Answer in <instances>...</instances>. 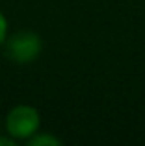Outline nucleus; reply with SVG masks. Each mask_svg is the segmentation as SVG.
<instances>
[{"mask_svg":"<svg viewBox=\"0 0 145 146\" xmlns=\"http://www.w3.org/2000/svg\"><path fill=\"white\" fill-rule=\"evenodd\" d=\"M41 113L37 107L30 104H17L6 113L4 118V131L17 143H26L32 135L41 129Z\"/></svg>","mask_w":145,"mask_h":146,"instance_id":"f03ea898","label":"nucleus"},{"mask_svg":"<svg viewBox=\"0 0 145 146\" xmlns=\"http://www.w3.org/2000/svg\"><path fill=\"white\" fill-rule=\"evenodd\" d=\"M2 50L13 63L30 65L39 59L43 52V39L34 30H17L13 33H7Z\"/></svg>","mask_w":145,"mask_h":146,"instance_id":"f257e3e1","label":"nucleus"},{"mask_svg":"<svg viewBox=\"0 0 145 146\" xmlns=\"http://www.w3.org/2000/svg\"><path fill=\"white\" fill-rule=\"evenodd\" d=\"M62 143L63 141L58 135H54L50 131H43V129H39L36 135H32L26 141V144H30V146H60Z\"/></svg>","mask_w":145,"mask_h":146,"instance_id":"7ed1b4c3","label":"nucleus"},{"mask_svg":"<svg viewBox=\"0 0 145 146\" xmlns=\"http://www.w3.org/2000/svg\"><path fill=\"white\" fill-rule=\"evenodd\" d=\"M15 144H17V141H13L6 131H4V135H0V146H15Z\"/></svg>","mask_w":145,"mask_h":146,"instance_id":"39448f33","label":"nucleus"},{"mask_svg":"<svg viewBox=\"0 0 145 146\" xmlns=\"http://www.w3.org/2000/svg\"><path fill=\"white\" fill-rule=\"evenodd\" d=\"M7 33H9V22H7L4 11L0 9V48L4 46V41H6Z\"/></svg>","mask_w":145,"mask_h":146,"instance_id":"20e7f679","label":"nucleus"}]
</instances>
